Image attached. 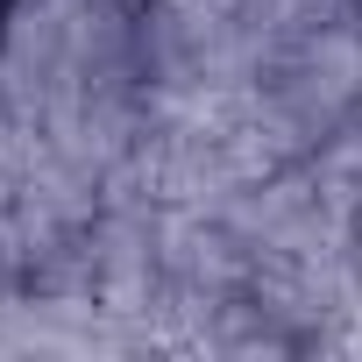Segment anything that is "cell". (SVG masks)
<instances>
[{"label": "cell", "mask_w": 362, "mask_h": 362, "mask_svg": "<svg viewBox=\"0 0 362 362\" xmlns=\"http://www.w3.org/2000/svg\"><path fill=\"white\" fill-rule=\"evenodd\" d=\"M0 8H8V0H0Z\"/></svg>", "instance_id": "6da1fadb"}]
</instances>
